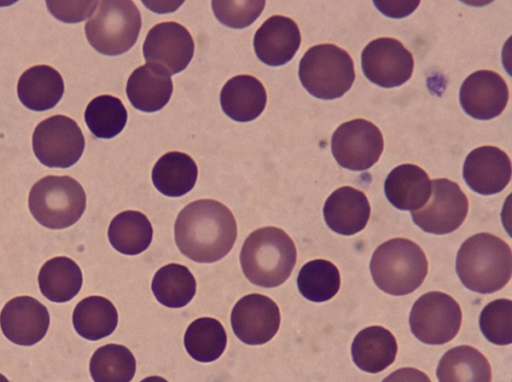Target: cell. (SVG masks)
I'll return each instance as SVG.
<instances>
[{"instance_id": "cell-14", "label": "cell", "mask_w": 512, "mask_h": 382, "mask_svg": "<svg viewBox=\"0 0 512 382\" xmlns=\"http://www.w3.org/2000/svg\"><path fill=\"white\" fill-rule=\"evenodd\" d=\"M277 304L261 294L242 297L231 312V326L235 335L248 345H261L270 341L280 326Z\"/></svg>"}, {"instance_id": "cell-40", "label": "cell", "mask_w": 512, "mask_h": 382, "mask_svg": "<svg viewBox=\"0 0 512 382\" xmlns=\"http://www.w3.org/2000/svg\"><path fill=\"white\" fill-rule=\"evenodd\" d=\"M0 382H9V381L4 375L0 374Z\"/></svg>"}, {"instance_id": "cell-35", "label": "cell", "mask_w": 512, "mask_h": 382, "mask_svg": "<svg viewBox=\"0 0 512 382\" xmlns=\"http://www.w3.org/2000/svg\"><path fill=\"white\" fill-rule=\"evenodd\" d=\"M480 330L484 337L496 345L512 343V302L497 299L488 303L479 318Z\"/></svg>"}, {"instance_id": "cell-17", "label": "cell", "mask_w": 512, "mask_h": 382, "mask_svg": "<svg viewBox=\"0 0 512 382\" xmlns=\"http://www.w3.org/2000/svg\"><path fill=\"white\" fill-rule=\"evenodd\" d=\"M463 178L466 184L478 194L499 193L511 179L510 158L506 152L496 146L478 147L465 159Z\"/></svg>"}, {"instance_id": "cell-19", "label": "cell", "mask_w": 512, "mask_h": 382, "mask_svg": "<svg viewBox=\"0 0 512 382\" xmlns=\"http://www.w3.org/2000/svg\"><path fill=\"white\" fill-rule=\"evenodd\" d=\"M366 195L351 186L336 189L325 201L323 215L326 224L341 235H354L363 230L370 218Z\"/></svg>"}, {"instance_id": "cell-36", "label": "cell", "mask_w": 512, "mask_h": 382, "mask_svg": "<svg viewBox=\"0 0 512 382\" xmlns=\"http://www.w3.org/2000/svg\"><path fill=\"white\" fill-rule=\"evenodd\" d=\"M211 5L215 17L223 25L242 29L259 17L265 1H212Z\"/></svg>"}, {"instance_id": "cell-29", "label": "cell", "mask_w": 512, "mask_h": 382, "mask_svg": "<svg viewBox=\"0 0 512 382\" xmlns=\"http://www.w3.org/2000/svg\"><path fill=\"white\" fill-rule=\"evenodd\" d=\"M152 237V225L139 211L126 210L117 214L108 228L111 245L125 255L142 253L150 245Z\"/></svg>"}, {"instance_id": "cell-5", "label": "cell", "mask_w": 512, "mask_h": 382, "mask_svg": "<svg viewBox=\"0 0 512 382\" xmlns=\"http://www.w3.org/2000/svg\"><path fill=\"white\" fill-rule=\"evenodd\" d=\"M298 75L311 95L332 100L350 90L355 80L354 62L344 49L334 44H319L305 52Z\"/></svg>"}, {"instance_id": "cell-16", "label": "cell", "mask_w": 512, "mask_h": 382, "mask_svg": "<svg viewBox=\"0 0 512 382\" xmlns=\"http://www.w3.org/2000/svg\"><path fill=\"white\" fill-rule=\"evenodd\" d=\"M50 323L47 308L30 296L9 300L0 313L3 334L11 342L31 346L44 338Z\"/></svg>"}, {"instance_id": "cell-23", "label": "cell", "mask_w": 512, "mask_h": 382, "mask_svg": "<svg viewBox=\"0 0 512 382\" xmlns=\"http://www.w3.org/2000/svg\"><path fill=\"white\" fill-rule=\"evenodd\" d=\"M21 103L33 111L53 108L64 94L60 73L48 65H36L22 73L17 84Z\"/></svg>"}, {"instance_id": "cell-12", "label": "cell", "mask_w": 512, "mask_h": 382, "mask_svg": "<svg viewBox=\"0 0 512 382\" xmlns=\"http://www.w3.org/2000/svg\"><path fill=\"white\" fill-rule=\"evenodd\" d=\"M361 64L364 75L372 83L391 88L404 84L414 69L412 53L404 45L389 37L369 42L362 51Z\"/></svg>"}, {"instance_id": "cell-9", "label": "cell", "mask_w": 512, "mask_h": 382, "mask_svg": "<svg viewBox=\"0 0 512 382\" xmlns=\"http://www.w3.org/2000/svg\"><path fill=\"white\" fill-rule=\"evenodd\" d=\"M32 147L43 165L68 168L82 156L85 139L76 121L64 115H54L36 126Z\"/></svg>"}, {"instance_id": "cell-34", "label": "cell", "mask_w": 512, "mask_h": 382, "mask_svg": "<svg viewBox=\"0 0 512 382\" xmlns=\"http://www.w3.org/2000/svg\"><path fill=\"white\" fill-rule=\"evenodd\" d=\"M127 111L122 101L111 95L92 99L84 113L85 123L91 133L102 139L118 135L127 123Z\"/></svg>"}, {"instance_id": "cell-24", "label": "cell", "mask_w": 512, "mask_h": 382, "mask_svg": "<svg viewBox=\"0 0 512 382\" xmlns=\"http://www.w3.org/2000/svg\"><path fill=\"white\" fill-rule=\"evenodd\" d=\"M397 350L394 335L381 326L361 330L351 346L354 363L368 373H379L390 366L396 358Z\"/></svg>"}, {"instance_id": "cell-26", "label": "cell", "mask_w": 512, "mask_h": 382, "mask_svg": "<svg viewBox=\"0 0 512 382\" xmlns=\"http://www.w3.org/2000/svg\"><path fill=\"white\" fill-rule=\"evenodd\" d=\"M198 169L186 153L171 151L159 158L152 169L156 189L168 197H180L194 187Z\"/></svg>"}, {"instance_id": "cell-20", "label": "cell", "mask_w": 512, "mask_h": 382, "mask_svg": "<svg viewBox=\"0 0 512 382\" xmlns=\"http://www.w3.org/2000/svg\"><path fill=\"white\" fill-rule=\"evenodd\" d=\"M267 94L263 84L254 76L237 75L229 79L220 93L223 112L238 122H249L264 110Z\"/></svg>"}, {"instance_id": "cell-37", "label": "cell", "mask_w": 512, "mask_h": 382, "mask_svg": "<svg viewBox=\"0 0 512 382\" xmlns=\"http://www.w3.org/2000/svg\"><path fill=\"white\" fill-rule=\"evenodd\" d=\"M53 6L66 9L65 12L54 14V16L62 21H66L68 23L71 22V13H73V22H78L84 20L89 17L96 5L99 3L98 1H85V2H59V1H49Z\"/></svg>"}, {"instance_id": "cell-31", "label": "cell", "mask_w": 512, "mask_h": 382, "mask_svg": "<svg viewBox=\"0 0 512 382\" xmlns=\"http://www.w3.org/2000/svg\"><path fill=\"white\" fill-rule=\"evenodd\" d=\"M226 344L223 325L210 317L194 320L184 335V346L188 354L198 362L215 361L223 354Z\"/></svg>"}, {"instance_id": "cell-28", "label": "cell", "mask_w": 512, "mask_h": 382, "mask_svg": "<svg viewBox=\"0 0 512 382\" xmlns=\"http://www.w3.org/2000/svg\"><path fill=\"white\" fill-rule=\"evenodd\" d=\"M72 322L81 337L96 341L114 332L118 323V313L107 298L89 296L75 306Z\"/></svg>"}, {"instance_id": "cell-22", "label": "cell", "mask_w": 512, "mask_h": 382, "mask_svg": "<svg viewBox=\"0 0 512 382\" xmlns=\"http://www.w3.org/2000/svg\"><path fill=\"white\" fill-rule=\"evenodd\" d=\"M384 192L388 201L397 209L415 211L428 201L431 180L419 166L401 164L388 174Z\"/></svg>"}, {"instance_id": "cell-4", "label": "cell", "mask_w": 512, "mask_h": 382, "mask_svg": "<svg viewBox=\"0 0 512 382\" xmlns=\"http://www.w3.org/2000/svg\"><path fill=\"white\" fill-rule=\"evenodd\" d=\"M370 271L382 291L395 296L407 295L423 283L428 273V260L415 242L394 238L374 251Z\"/></svg>"}, {"instance_id": "cell-15", "label": "cell", "mask_w": 512, "mask_h": 382, "mask_svg": "<svg viewBox=\"0 0 512 382\" xmlns=\"http://www.w3.org/2000/svg\"><path fill=\"white\" fill-rule=\"evenodd\" d=\"M509 89L502 76L494 71L479 70L462 83L459 100L466 114L478 120L499 116L506 108Z\"/></svg>"}, {"instance_id": "cell-13", "label": "cell", "mask_w": 512, "mask_h": 382, "mask_svg": "<svg viewBox=\"0 0 512 382\" xmlns=\"http://www.w3.org/2000/svg\"><path fill=\"white\" fill-rule=\"evenodd\" d=\"M194 41L190 32L177 22H162L153 26L143 43V55L148 64L169 75L183 71L193 58Z\"/></svg>"}, {"instance_id": "cell-6", "label": "cell", "mask_w": 512, "mask_h": 382, "mask_svg": "<svg viewBox=\"0 0 512 382\" xmlns=\"http://www.w3.org/2000/svg\"><path fill=\"white\" fill-rule=\"evenodd\" d=\"M28 206L42 226L64 229L76 223L84 213L86 194L74 178L48 175L32 186Z\"/></svg>"}, {"instance_id": "cell-11", "label": "cell", "mask_w": 512, "mask_h": 382, "mask_svg": "<svg viewBox=\"0 0 512 382\" xmlns=\"http://www.w3.org/2000/svg\"><path fill=\"white\" fill-rule=\"evenodd\" d=\"M384 140L380 129L365 119L342 123L331 139L332 154L337 163L352 171H363L380 158Z\"/></svg>"}, {"instance_id": "cell-2", "label": "cell", "mask_w": 512, "mask_h": 382, "mask_svg": "<svg viewBox=\"0 0 512 382\" xmlns=\"http://www.w3.org/2000/svg\"><path fill=\"white\" fill-rule=\"evenodd\" d=\"M456 272L463 285L471 291L480 294L499 291L511 278V248L493 234L477 233L459 248Z\"/></svg>"}, {"instance_id": "cell-7", "label": "cell", "mask_w": 512, "mask_h": 382, "mask_svg": "<svg viewBox=\"0 0 512 382\" xmlns=\"http://www.w3.org/2000/svg\"><path fill=\"white\" fill-rule=\"evenodd\" d=\"M141 29V15L133 1L104 0L85 24L90 45L104 55H120L132 48Z\"/></svg>"}, {"instance_id": "cell-32", "label": "cell", "mask_w": 512, "mask_h": 382, "mask_svg": "<svg viewBox=\"0 0 512 382\" xmlns=\"http://www.w3.org/2000/svg\"><path fill=\"white\" fill-rule=\"evenodd\" d=\"M89 369L94 382H130L136 372V360L127 347L107 344L93 353Z\"/></svg>"}, {"instance_id": "cell-25", "label": "cell", "mask_w": 512, "mask_h": 382, "mask_svg": "<svg viewBox=\"0 0 512 382\" xmlns=\"http://www.w3.org/2000/svg\"><path fill=\"white\" fill-rule=\"evenodd\" d=\"M439 382H491V366L476 348L460 345L448 350L440 359L437 370Z\"/></svg>"}, {"instance_id": "cell-38", "label": "cell", "mask_w": 512, "mask_h": 382, "mask_svg": "<svg viewBox=\"0 0 512 382\" xmlns=\"http://www.w3.org/2000/svg\"><path fill=\"white\" fill-rule=\"evenodd\" d=\"M382 382H431L424 372L415 368H401L388 375Z\"/></svg>"}, {"instance_id": "cell-33", "label": "cell", "mask_w": 512, "mask_h": 382, "mask_svg": "<svg viewBox=\"0 0 512 382\" xmlns=\"http://www.w3.org/2000/svg\"><path fill=\"white\" fill-rule=\"evenodd\" d=\"M338 268L330 261L316 259L302 266L297 285L302 296L312 302H324L333 298L340 289Z\"/></svg>"}, {"instance_id": "cell-3", "label": "cell", "mask_w": 512, "mask_h": 382, "mask_svg": "<svg viewBox=\"0 0 512 382\" xmlns=\"http://www.w3.org/2000/svg\"><path fill=\"white\" fill-rule=\"evenodd\" d=\"M293 240L277 227L253 231L244 241L240 264L246 278L256 286L272 288L284 283L296 264Z\"/></svg>"}, {"instance_id": "cell-8", "label": "cell", "mask_w": 512, "mask_h": 382, "mask_svg": "<svg viewBox=\"0 0 512 382\" xmlns=\"http://www.w3.org/2000/svg\"><path fill=\"white\" fill-rule=\"evenodd\" d=\"M462 311L456 300L439 291L428 292L414 303L409 317L411 332L425 344L442 345L459 332Z\"/></svg>"}, {"instance_id": "cell-27", "label": "cell", "mask_w": 512, "mask_h": 382, "mask_svg": "<svg viewBox=\"0 0 512 382\" xmlns=\"http://www.w3.org/2000/svg\"><path fill=\"white\" fill-rule=\"evenodd\" d=\"M43 296L56 303L70 301L80 291L83 277L78 264L64 256L49 259L38 275Z\"/></svg>"}, {"instance_id": "cell-21", "label": "cell", "mask_w": 512, "mask_h": 382, "mask_svg": "<svg viewBox=\"0 0 512 382\" xmlns=\"http://www.w3.org/2000/svg\"><path fill=\"white\" fill-rule=\"evenodd\" d=\"M172 91L170 75L148 63L132 72L126 86L130 103L136 109L148 113L162 109L170 100Z\"/></svg>"}, {"instance_id": "cell-30", "label": "cell", "mask_w": 512, "mask_h": 382, "mask_svg": "<svg viewBox=\"0 0 512 382\" xmlns=\"http://www.w3.org/2000/svg\"><path fill=\"white\" fill-rule=\"evenodd\" d=\"M151 289L162 305L181 308L193 299L196 293V281L186 266L171 263L156 272Z\"/></svg>"}, {"instance_id": "cell-18", "label": "cell", "mask_w": 512, "mask_h": 382, "mask_svg": "<svg viewBox=\"0 0 512 382\" xmlns=\"http://www.w3.org/2000/svg\"><path fill=\"white\" fill-rule=\"evenodd\" d=\"M301 44L298 25L289 17L275 15L268 18L256 31L253 40L258 59L269 66L289 62Z\"/></svg>"}, {"instance_id": "cell-39", "label": "cell", "mask_w": 512, "mask_h": 382, "mask_svg": "<svg viewBox=\"0 0 512 382\" xmlns=\"http://www.w3.org/2000/svg\"><path fill=\"white\" fill-rule=\"evenodd\" d=\"M140 382H168V381L160 376H150V377L144 378Z\"/></svg>"}, {"instance_id": "cell-1", "label": "cell", "mask_w": 512, "mask_h": 382, "mask_svg": "<svg viewBox=\"0 0 512 382\" xmlns=\"http://www.w3.org/2000/svg\"><path fill=\"white\" fill-rule=\"evenodd\" d=\"M175 242L180 252L198 263H212L225 257L237 237L232 212L212 199L189 203L177 216Z\"/></svg>"}, {"instance_id": "cell-10", "label": "cell", "mask_w": 512, "mask_h": 382, "mask_svg": "<svg viewBox=\"0 0 512 382\" xmlns=\"http://www.w3.org/2000/svg\"><path fill=\"white\" fill-rule=\"evenodd\" d=\"M468 209V199L460 186L447 178H439L431 181V194L426 204L411 215L423 231L443 235L462 225Z\"/></svg>"}]
</instances>
